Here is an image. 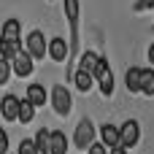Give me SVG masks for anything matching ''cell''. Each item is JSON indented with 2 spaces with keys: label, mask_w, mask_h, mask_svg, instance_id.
Returning <instances> with one entry per match:
<instances>
[{
  "label": "cell",
  "mask_w": 154,
  "mask_h": 154,
  "mask_svg": "<svg viewBox=\"0 0 154 154\" xmlns=\"http://www.w3.org/2000/svg\"><path fill=\"white\" fill-rule=\"evenodd\" d=\"M19 30H22V24L16 19H8L3 24V38H19Z\"/></svg>",
  "instance_id": "cell-19"
},
{
  "label": "cell",
  "mask_w": 154,
  "mask_h": 154,
  "mask_svg": "<svg viewBox=\"0 0 154 154\" xmlns=\"http://www.w3.org/2000/svg\"><path fill=\"white\" fill-rule=\"evenodd\" d=\"M100 138H103V143L111 149V146H119V127L116 125H103L100 127Z\"/></svg>",
  "instance_id": "cell-11"
},
{
  "label": "cell",
  "mask_w": 154,
  "mask_h": 154,
  "mask_svg": "<svg viewBox=\"0 0 154 154\" xmlns=\"http://www.w3.org/2000/svg\"><path fill=\"white\" fill-rule=\"evenodd\" d=\"M65 14H68L73 30H76V24H79V0H65Z\"/></svg>",
  "instance_id": "cell-18"
},
{
  "label": "cell",
  "mask_w": 154,
  "mask_h": 154,
  "mask_svg": "<svg viewBox=\"0 0 154 154\" xmlns=\"http://www.w3.org/2000/svg\"><path fill=\"white\" fill-rule=\"evenodd\" d=\"M73 143H76L79 149H89V146L95 143V127H92V122H89V119H81V122L76 125Z\"/></svg>",
  "instance_id": "cell-1"
},
{
  "label": "cell",
  "mask_w": 154,
  "mask_h": 154,
  "mask_svg": "<svg viewBox=\"0 0 154 154\" xmlns=\"http://www.w3.org/2000/svg\"><path fill=\"white\" fill-rule=\"evenodd\" d=\"M141 79H143V70L141 68H130L127 76H125V84L130 92H141Z\"/></svg>",
  "instance_id": "cell-13"
},
{
  "label": "cell",
  "mask_w": 154,
  "mask_h": 154,
  "mask_svg": "<svg viewBox=\"0 0 154 154\" xmlns=\"http://www.w3.org/2000/svg\"><path fill=\"white\" fill-rule=\"evenodd\" d=\"M24 46H27L24 51H27L32 60H41V57H46V46H49V43H46V38H43L41 30H32V32L27 35V43H24Z\"/></svg>",
  "instance_id": "cell-2"
},
{
  "label": "cell",
  "mask_w": 154,
  "mask_h": 154,
  "mask_svg": "<svg viewBox=\"0 0 154 154\" xmlns=\"http://www.w3.org/2000/svg\"><path fill=\"white\" fill-rule=\"evenodd\" d=\"M138 138H141V127H138V122H135V119H127V122L119 127V143H122L125 149H130V146L138 143Z\"/></svg>",
  "instance_id": "cell-4"
},
{
  "label": "cell",
  "mask_w": 154,
  "mask_h": 154,
  "mask_svg": "<svg viewBox=\"0 0 154 154\" xmlns=\"http://www.w3.org/2000/svg\"><path fill=\"white\" fill-rule=\"evenodd\" d=\"M16 154H38V149H35V141L24 138V141L19 143V152H16Z\"/></svg>",
  "instance_id": "cell-22"
},
{
  "label": "cell",
  "mask_w": 154,
  "mask_h": 154,
  "mask_svg": "<svg viewBox=\"0 0 154 154\" xmlns=\"http://www.w3.org/2000/svg\"><path fill=\"white\" fill-rule=\"evenodd\" d=\"M73 81H76V87L81 89V92H89L92 89V73H87V70H76V76H73Z\"/></svg>",
  "instance_id": "cell-15"
},
{
  "label": "cell",
  "mask_w": 154,
  "mask_h": 154,
  "mask_svg": "<svg viewBox=\"0 0 154 154\" xmlns=\"http://www.w3.org/2000/svg\"><path fill=\"white\" fill-rule=\"evenodd\" d=\"M0 114H3V119H8V122L19 119V97H16V95H5V97L0 100Z\"/></svg>",
  "instance_id": "cell-7"
},
{
  "label": "cell",
  "mask_w": 154,
  "mask_h": 154,
  "mask_svg": "<svg viewBox=\"0 0 154 154\" xmlns=\"http://www.w3.org/2000/svg\"><path fill=\"white\" fill-rule=\"evenodd\" d=\"M111 154H127V149L119 143V146H111Z\"/></svg>",
  "instance_id": "cell-26"
},
{
  "label": "cell",
  "mask_w": 154,
  "mask_h": 154,
  "mask_svg": "<svg viewBox=\"0 0 154 154\" xmlns=\"http://www.w3.org/2000/svg\"><path fill=\"white\" fill-rule=\"evenodd\" d=\"M68 152V138H65V133H51L49 135V154H65Z\"/></svg>",
  "instance_id": "cell-10"
},
{
  "label": "cell",
  "mask_w": 154,
  "mask_h": 154,
  "mask_svg": "<svg viewBox=\"0 0 154 154\" xmlns=\"http://www.w3.org/2000/svg\"><path fill=\"white\" fill-rule=\"evenodd\" d=\"M141 92H143V95H154V70H143V79H141Z\"/></svg>",
  "instance_id": "cell-20"
},
{
  "label": "cell",
  "mask_w": 154,
  "mask_h": 154,
  "mask_svg": "<svg viewBox=\"0 0 154 154\" xmlns=\"http://www.w3.org/2000/svg\"><path fill=\"white\" fill-rule=\"evenodd\" d=\"M149 60H152V62H154V43H152V46H149Z\"/></svg>",
  "instance_id": "cell-27"
},
{
  "label": "cell",
  "mask_w": 154,
  "mask_h": 154,
  "mask_svg": "<svg viewBox=\"0 0 154 154\" xmlns=\"http://www.w3.org/2000/svg\"><path fill=\"white\" fill-rule=\"evenodd\" d=\"M11 70L16 73V76H30L32 73V57L27 54V51H16L14 54V60H11Z\"/></svg>",
  "instance_id": "cell-6"
},
{
  "label": "cell",
  "mask_w": 154,
  "mask_h": 154,
  "mask_svg": "<svg viewBox=\"0 0 154 154\" xmlns=\"http://www.w3.org/2000/svg\"><path fill=\"white\" fill-rule=\"evenodd\" d=\"M97 62H100V57L95 54V51H87L84 57H81V70H87V73H95V68H97Z\"/></svg>",
  "instance_id": "cell-16"
},
{
  "label": "cell",
  "mask_w": 154,
  "mask_h": 154,
  "mask_svg": "<svg viewBox=\"0 0 154 154\" xmlns=\"http://www.w3.org/2000/svg\"><path fill=\"white\" fill-rule=\"evenodd\" d=\"M32 116H35V106L30 100H19V119L16 122L27 125V122H32Z\"/></svg>",
  "instance_id": "cell-14"
},
{
  "label": "cell",
  "mask_w": 154,
  "mask_h": 154,
  "mask_svg": "<svg viewBox=\"0 0 154 154\" xmlns=\"http://www.w3.org/2000/svg\"><path fill=\"white\" fill-rule=\"evenodd\" d=\"M49 130H38V135H35V149L38 154H49Z\"/></svg>",
  "instance_id": "cell-17"
},
{
  "label": "cell",
  "mask_w": 154,
  "mask_h": 154,
  "mask_svg": "<svg viewBox=\"0 0 154 154\" xmlns=\"http://www.w3.org/2000/svg\"><path fill=\"white\" fill-rule=\"evenodd\" d=\"M8 79H11V60L0 57V84H5Z\"/></svg>",
  "instance_id": "cell-21"
},
{
  "label": "cell",
  "mask_w": 154,
  "mask_h": 154,
  "mask_svg": "<svg viewBox=\"0 0 154 154\" xmlns=\"http://www.w3.org/2000/svg\"><path fill=\"white\" fill-rule=\"evenodd\" d=\"M51 106H54V111H57L60 116H68V114H70V92L57 84V87L51 89Z\"/></svg>",
  "instance_id": "cell-5"
},
{
  "label": "cell",
  "mask_w": 154,
  "mask_h": 154,
  "mask_svg": "<svg viewBox=\"0 0 154 154\" xmlns=\"http://www.w3.org/2000/svg\"><path fill=\"white\" fill-rule=\"evenodd\" d=\"M0 154H8V135L3 127H0Z\"/></svg>",
  "instance_id": "cell-24"
},
{
  "label": "cell",
  "mask_w": 154,
  "mask_h": 154,
  "mask_svg": "<svg viewBox=\"0 0 154 154\" xmlns=\"http://www.w3.org/2000/svg\"><path fill=\"white\" fill-rule=\"evenodd\" d=\"M27 100L38 108V106H43L49 97H46V89H43L41 84H30V87H27Z\"/></svg>",
  "instance_id": "cell-12"
},
{
  "label": "cell",
  "mask_w": 154,
  "mask_h": 154,
  "mask_svg": "<svg viewBox=\"0 0 154 154\" xmlns=\"http://www.w3.org/2000/svg\"><path fill=\"white\" fill-rule=\"evenodd\" d=\"M149 8H154V0H138L135 3V11H149Z\"/></svg>",
  "instance_id": "cell-25"
},
{
  "label": "cell",
  "mask_w": 154,
  "mask_h": 154,
  "mask_svg": "<svg viewBox=\"0 0 154 154\" xmlns=\"http://www.w3.org/2000/svg\"><path fill=\"white\" fill-rule=\"evenodd\" d=\"M87 152H89V154H108V146H106L103 141H95V143H92Z\"/></svg>",
  "instance_id": "cell-23"
},
{
  "label": "cell",
  "mask_w": 154,
  "mask_h": 154,
  "mask_svg": "<svg viewBox=\"0 0 154 154\" xmlns=\"http://www.w3.org/2000/svg\"><path fill=\"white\" fill-rule=\"evenodd\" d=\"M16 51H22L19 38H3V35H0V57L14 60V54H16Z\"/></svg>",
  "instance_id": "cell-9"
},
{
  "label": "cell",
  "mask_w": 154,
  "mask_h": 154,
  "mask_svg": "<svg viewBox=\"0 0 154 154\" xmlns=\"http://www.w3.org/2000/svg\"><path fill=\"white\" fill-rule=\"evenodd\" d=\"M46 54H49L54 62H65V57H68V43H65L62 38H51L49 46H46Z\"/></svg>",
  "instance_id": "cell-8"
},
{
  "label": "cell",
  "mask_w": 154,
  "mask_h": 154,
  "mask_svg": "<svg viewBox=\"0 0 154 154\" xmlns=\"http://www.w3.org/2000/svg\"><path fill=\"white\" fill-rule=\"evenodd\" d=\"M95 79H97V84H100V92L103 95H111L114 92V76H111V68H108V62L100 57V62H97V68H95V73H92Z\"/></svg>",
  "instance_id": "cell-3"
}]
</instances>
